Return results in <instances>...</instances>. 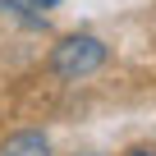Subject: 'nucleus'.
I'll return each instance as SVG.
<instances>
[{"mask_svg":"<svg viewBox=\"0 0 156 156\" xmlns=\"http://www.w3.org/2000/svg\"><path fill=\"white\" fill-rule=\"evenodd\" d=\"M0 151H5V156H51V142H46V133L23 129V133L5 138V147H0Z\"/></svg>","mask_w":156,"mask_h":156,"instance_id":"nucleus-2","label":"nucleus"},{"mask_svg":"<svg viewBox=\"0 0 156 156\" xmlns=\"http://www.w3.org/2000/svg\"><path fill=\"white\" fill-rule=\"evenodd\" d=\"M0 156H5V151H0Z\"/></svg>","mask_w":156,"mask_h":156,"instance_id":"nucleus-6","label":"nucleus"},{"mask_svg":"<svg viewBox=\"0 0 156 156\" xmlns=\"http://www.w3.org/2000/svg\"><path fill=\"white\" fill-rule=\"evenodd\" d=\"M32 5H28V0H0V14H9V19H19L23 28H46V19L41 14H28Z\"/></svg>","mask_w":156,"mask_h":156,"instance_id":"nucleus-3","label":"nucleus"},{"mask_svg":"<svg viewBox=\"0 0 156 156\" xmlns=\"http://www.w3.org/2000/svg\"><path fill=\"white\" fill-rule=\"evenodd\" d=\"M129 156H156V151H147V147H138V151H129Z\"/></svg>","mask_w":156,"mask_h":156,"instance_id":"nucleus-5","label":"nucleus"},{"mask_svg":"<svg viewBox=\"0 0 156 156\" xmlns=\"http://www.w3.org/2000/svg\"><path fill=\"white\" fill-rule=\"evenodd\" d=\"M110 46L92 32H78V37H64L55 51H51V73L64 78V83H78V78H92L101 64H106Z\"/></svg>","mask_w":156,"mask_h":156,"instance_id":"nucleus-1","label":"nucleus"},{"mask_svg":"<svg viewBox=\"0 0 156 156\" xmlns=\"http://www.w3.org/2000/svg\"><path fill=\"white\" fill-rule=\"evenodd\" d=\"M28 5H32V9H55L60 0H28Z\"/></svg>","mask_w":156,"mask_h":156,"instance_id":"nucleus-4","label":"nucleus"}]
</instances>
